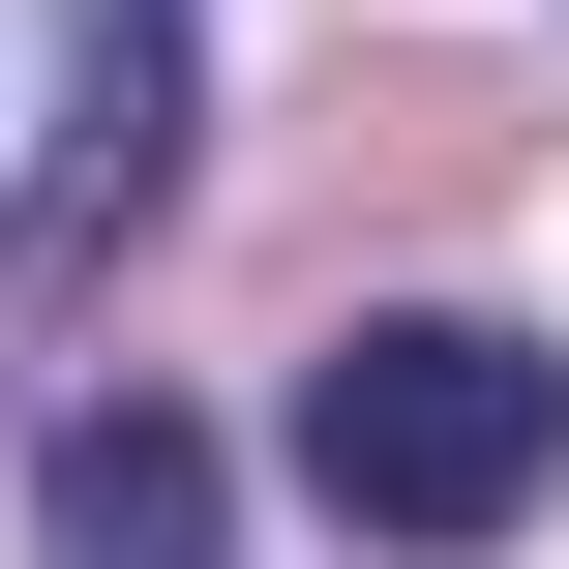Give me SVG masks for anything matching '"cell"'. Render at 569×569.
<instances>
[{
    "label": "cell",
    "mask_w": 569,
    "mask_h": 569,
    "mask_svg": "<svg viewBox=\"0 0 569 569\" xmlns=\"http://www.w3.org/2000/svg\"><path fill=\"white\" fill-rule=\"evenodd\" d=\"M30 510H60V569H210V450H180V420H60Z\"/></svg>",
    "instance_id": "3"
},
{
    "label": "cell",
    "mask_w": 569,
    "mask_h": 569,
    "mask_svg": "<svg viewBox=\"0 0 569 569\" xmlns=\"http://www.w3.org/2000/svg\"><path fill=\"white\" fill-rule=\"evenodd\" d=\"M300 480H330V540H540L569 510V360L510 300H390V330H330L300 360Z\"/></svg>",
    "instance_id": "1"
},
{
    "label": "cell",
    "mask_w": 569,
    "mask_h": 569,
    "mask_svg": "<svg viewBox=\"0 0 569 569\" xmlns=\"http://www.w3.org/2000/svg\"><path fill=\"white\" fill-rule=\"evenodd\" d=\"M180 30H210V0H90V150H60V210H30V300L180 210Z\"/></svg>",
    "instance_id": "2"
}]
</instances>
